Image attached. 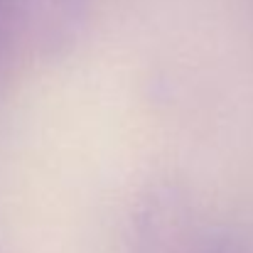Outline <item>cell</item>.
Returning <instances> with one entry per match:
<instances>
[{"mask_svg":"<svg viewBox=\"0 0 253 253\" xmlns=\"http://www.w3.org/2000/svg\"><path fill=\"white\" fill-rule=\"evenodd\" d=\"M88 0H0L7 57L52 59L84 35Z\"/></svg>","mask_w":253,"mask_h":253,"instance_id":"cell-1","label":"cell"},{"mask_svg":"<svg viewBox=\"0 0 253 253\" xmlns=\"http://www.w3.org/2000/svg\"><path fill=\"white\" fill-rule=\"evenodd\" d=\"M7 57V44H5V32H2V15H0V62Z\"/></svg>","mask_w":253,"mask_h":253,"instance_id":"cell-2","label":"cell"}]
</instances>
